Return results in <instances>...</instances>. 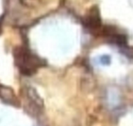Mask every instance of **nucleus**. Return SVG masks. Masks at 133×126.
<instances>
[{
	"label": "nucleus",
	"instance_id": "obj_1",
	"mask_svg": "<svg viewBox=\"0 0 133 126\" xmlns=\"http://www.w3.org/2000/svg\"><path fill=\"white\" fill-rule=\"evenodd\" d=\"M15 59L18 67L25 75H31L42 65L38 58L22 49L16 52Z\"/></svg>",
	"mask_w": 133,
	"mask_h": 126
}]
</instances>
